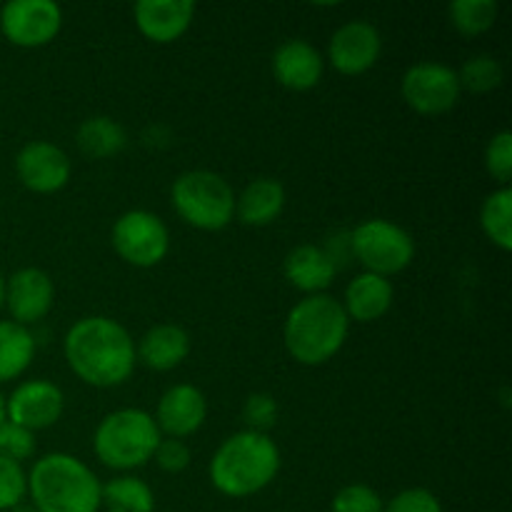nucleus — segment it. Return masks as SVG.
I'll use <instances>...</instances> for the list:
<instances>
[{"label": "nucleus", "instance_id": "obj_1", "mask_svg": "<svg viewBox=\"0 0 512 512\" xmlns=\"http://www.w3.org/2000/svg\"><path fill=\"white\" fill-rule=\"evenodd\" d=\"M63 350L70 370L93 388L123 385L138 363L128 330L105 315L78 320L65 335Z\"/></svg>", "mask_w": 512, "mask_h": 512}, {"label": "nucleus", "instance_id": "obj_2", "mask_svg": "<svg viewBox=\"0 0 512 512\" xmlns=\"http://www.w3.org/2000/svg\"><path fill=\"white\" fill-rule=\"evenodd\" d=\"M280 450L265 433L243 430L225 440L210 460V480L228 498H248L275 480Z\"/></svg>", "mask_w": 512, "mask_h": 512}, {"label": "nucleus", "instance_id": "obj_3", "mask_svg": "<svg viewBox=\"0 0 512 512\" xmlns=\"http://www.w3.org/2000/svg\"><path fill=\"white\" fill-rule=\"evenodd\" d=\"M350 320L343 303L330 295H308L285 320V348L300 365H323L343 348Z\"/></svg>", "mask_w": 512, "mask_h": 512}, {"label": "nucleus", "instance_id": "obj_4", "mask_svg": "<svg viewBox=\"0 0 512 512\" xmlns=\"http://www.w3.org/2000/svg\"><path fill=\"white\" fill-rule=\"evenodd\" d=\"M28 493L38 512H98L100 480L68 453H50L33 465Z\"/></svg>", "mask_w": 512, "mask_h": 512}, {"label": "nucleus", "instance_id": "obj_5", "mask_svg": "<svg viewBox=\"0 0 512 512\" xmlns=\"http://www.w3.org/2000/svg\"><path fill=\"white\" fill-rule=\"evenodd\" d=\"M160 440L163 438L153 415L138 408H123L100 420L93 448L100 463L108 468L133 470L153 460Z\"/></svg>", "mask_w": 512, "mask_h": 512}, {"label": "nucleus", "instance_id": "obj_6", "mask_svg": "<svg viewBox=\"0 0 512 512\" xmlns=\"http://www.w3.org/2000/svg\"><path fill=\"white\" fill-rule=\"evenodd\" d=\"M180 218L198 230H223L235 215V193L228 180L210 170H188L170 190Z\"/></svg>", "mask_w": 512, "mask_h": 512}, {"label": "nucleus", "instance_id": "obj_7", "mask_svg": "<svg viewBox=\"0 0 512 512\" xmlns=\"http://www.w3.org/2000/svg\"><path fill=\"white\" fill-rule=\"evenodd\" d=\"M350 243H353V253L365 268V273L380 275V278L400 273L415 258V243L408 230L383 218L360 223L353 230Z\"/></svg>", "mask_w": 512, "mask_h": 512}, {"label": "nucleus", "instance_id": "obj_8", "mask_svg": "<svg viewBox=\"0 0 512 512\" xmlns=\"http://www.w3.org/2000/svg\"><path fill=\"white\" fill-rule=\"evenodd\" d=\"M113 248L125 263L135 268H153L168 255V228L155 213L128 210L113 225Z\"/></svg>", "mask_w": 512, "mask_h": 512}, {"label": "nucleus", "instance_id": "obj_9", "mask_svg": "<svg viewBox=\"0 0 512 512\" xmlns=\"http://www.w3.org/2000/svg\"><path fill=\"white\" fill-rule=\"evenodd\" d=\"M400 90L405 103L420 115H443L460 100L458 73L443 63H418L408 68Z\"/></svg>", "mask_w": 512, "mask_h": 512}, {"label": "nucleus", "instance_id": "obj_10", "mask_svg": "<svg viewBox=\"0 0 512 512\" xmlns=\"http://www.w3.org/2000/svg\"><path fill=\"white\" fill-rule=\"evenodd\" d=\"M63 10L53 0H10L0 10V30L20 48H40L58 35Z\"/></svg>", "mask_w": 512, "mask_h": 512}, {"label": "nucleus", "instance_id": "obj_11", "mask_svg": "<svg viewBox=\"0 0 512 512\" xmlns=\"http://www.w3.org/2000/svg\"><path fill=\"white\" fill-rule=\"evenodd\" d=\"M60 415H63V393L48 380H28L5 400V420L30 433L50 428L58 423Z\"/></svg>", "mask_w": 512, "mask_h": 512}, {"label": "nucleus", "instance_id": "obj_12", "mask_svg": "<svg viewBox=\"0 0 512 512\" xmlns=\"http://www.w3.org/2000/svg\"><path fill=\"white\" fill-rule=\"evenodd\" d=\"M70 158L58 145L33 140L15 158V173L20 183L33 193H58L70 180Z\"/></svg>", "mask_w": 512, "mask_h": 512}, {"label": "nucleus", "instance_id": "obj_13", "mask_svg": "<svg viewBox=\"0 0 512 512\" xmlns=\"http://www.w3.org/2000/svg\"><path fill=\"white\" fill-rule=\"evenodd\" d=\"M380 50L383 40L378 28L368 20H350L330 38L328 58L338 73L360 75L378 63Z\"/></svg>", "mask_w": 512, "mask_h": 512}, {"label": "nucleus", "instance_id": "obj_14", "mask_svg": "<svg viewBox=\"0 0 512 512\" xmlns=\"http://www.w3.org/2000/svg\"><path fill=\"white\" fill-rule=\"evenodd\" d=\"M55 300L53 280L40 268H23L13 273L5 283V305H8L13 323L30 325L43 320L50 313Z\"/></svg>", "mask_w": 512, "mask_h": 512}, {"label": "nucleus", "instance_id": "obj_15", "mask_svg": "<svg viewBox=\"0 0 512 512\" xmlns=\"http://www.w3.org/2000/svg\"><path fill=\"white\" fill-rule=\"evenodd\" d=\"M208 418V400L193 385H173L165 390L155 413V425L160 433H168L170 438L180 440L200 430V425Z\"/></svg>", "mask_w": 512, "mask_h": 512}, {"label": "nucleus", "instance_id": "obj_16", "mask_svg": "<svg viewBox=\"0 0 512 512\" xmlns=\"http://www.w3.org/2000/svg\"><path fill=\"white\" fill-rule=\"evenodd\" d=\"M135 25L153 43H173L188 33L195 15L190 0H140L133 8Z\"/></svg>", "mask_w": 512, "mask_h": 512}, {"label": "nucleus", "instance_id": "obj_17", "mask_svg": "<svg viewBox=\"0 0 512 512\" xmlns=\"http://www.w3.org/2000/svg\"><path fill=\"white\" fill-rule=\"evenodd\" d=\"M323 55L308 40H285L273 53V73L288 90H310L323 78Z\"/></svg>", "mask_w": 512, "mask_h": 512}, {"label": "nucleus", "instance_id": "obj_18", "mask_svg": "<svg viewBox=\"0 0 512 512\" xmlns=\"http://www.w3.org/2000/svg\"><path fill=\"white\" fill-rule=\"evenodd\" d=\"M285 278L303 293L320 295L335 278V260L318 245H298L285 258Z\"/></svg>", "mask_w": 512, "mask_h": 512}, {"label": "nucleus", "instance_id": "obj_19", "mask_svg": "<svg viewBox=\"0 0 512 512\" xmlns=\"http://www.w3.org/2000/svg\"><path fill=\"white\" fill-rule=\"evenodd\" d=\"M393 305V283L373 273H360L345 288L343 310L348 320L373 323L380 320Z\"/></svg>", "mask_w": 512, "mask_h": 512}, {"label": "nucleus", "instance_id": "obj_20", "mask_svg": "<svg viewBox=\"0 0 512 512\" xmlns=\"http://www.w3.org/2000/svg\"><path fill=\"white\" fill-rule=\"evenodd\" d=\"M190 338L180 325H155L153 330L140 338V345L135 348V358L150 370H173L188 358Z\"/></svg>", "mask_w": 512, "mask_h": 512}, {"label": "nucleus", "instance_id": "obj_21", "mask_svg": "<svg viewBox=\"0 0 512 512\" xmlns=\"http://www.w3.org/2000/svg\"><path fill=\"white\" fill-rule=\"evenodd\" d=\"M285 208V188L273 178H258L245 185L240 198H235V215L240 223L263 228L275 223Z\"/></svg>", "mask_w": 512, "mask_h": 512}, {"label": "nucleus", "instance_id": "obj_22", "mask_svg": "<svg viewBox=\"0 0 512 512\" xmlns=\"http://www.w3.org/2000/svg\"><path fill=\"white\" fill-rule=\"evenodd\" d=\"M35 355V340L25 325L0 320V383L15 380L28 370Z\"/></svg>", "mask_w": 512, "mask_h": 512}, {"label": "nucleus", "instance_id": "obj_23", "mask_svg": "<svg viewBox=\"0 0 512 512\" xmlns=\"http://www.w3.org/2000/svg\"><path fill=\"white\" fill-rule=\"evenodd\" d=\"M78 148L93 160L113 158L125 148L123 125L115 123L113 118H105V115L88 118L78 128Z\"/></svg>", "mask_w": 512, "mask_h": 512}, {"label": "nucleus", "instance_id": "obj_24", "mask_svg": "<svg viewBox=\"0 0 512 512\" xmlns=\"http://www.w3.org/2000/svg\"><path fill=\"white\" fill-rule=\"evenodd\" d=\"M100 505L108 512H153L155 495L148 483L123 475L100 485Z\"/></svg>", "mask_w": 512, "mask_h": 512}, {"label": "nucleus", "instance_id": "obj_25", "mask_svg": "<svg viewBox=\"0 0 512 512\" xmlns=\"http://www.w3.org/2000/svg\"><path fill=\"white\" fill-rule=\"evenodd\" d=\"M512 190L503 185L500 190L490 193L480 208V225L490 243L498 245L500 250H512Z\"/></svg>", "mask_w": 512, "mask_h": 512}, {"label": "nucleus", "instance_id": "obj_26", "mask_svg": "<svg viewBox=\"0 0 512 512\" xmlns=\"http://www.w3.org/2000/svg\"><path fill=\"white\" fill-rule=\"evenodd\" d=\"M450 23L465 38H475L493 28L498 18V3L495 0H455L448 8Z\"/></svg>", "mask_w": 512, "mask_h": 512}, {"label": "nucleus", "instance_id": "obj_27", "mask_svg": "<svg viewBox=\"0 0 512 512\" xmlns=\"http://www.w3.org/2000/svg\"><path fill=\"white\" fill-rule=\"evenodd\" d=\"M460 90H470V93H490L503 83V65L490 55H478L470 58L458 73Z\"/></svg>", "mask_w": 512, "mask_h": 512}, {"label": "nucleus", "instance_id": "obj_28", "mask_svg": "<svg viewBox=\"0 0 512 512\" xmlns=\"http://www.w3.org/2000/svg\"><path fill=\"white\" fill-rule=\"evenodd\" d=\"M485 168L493 175L498 183L508 185L512 178V133L510 130H500L493 135L485 148Z\"/></svg>", "mask_w": 512, "mask_h": 512}, {"label": "nucleus", "instance_id": "obj_29", "mask_svg": "<svg viewBox=\"0 0 512 512\" xmlns=\"http://www.w3.org/2000/svg\"><path fill=\"white\" fill-rule=\"evenodd\" d=\"M383 498L370 485H345L333 498V512H383Z\"/></svg>", "mask_w": 512, "mask_h": 512}, {"label": "nucleus", "instance_id": "obj_30", "mask_svg": "<svg viewBox=\"0 0 512 512\" xmlns=\"http://www.w3.org/2000/svg\"><path fill=\"white\" fill-rule=\"evenodd\" d=\"M28 495V475L18 463L0 458V510H13Z\"/></svg>", "mask_w": 512, "mask_h": 512}, {"label": "nucleus", "instance_id": "obj_31", "mask_svg": "<svg viewBox=\"0 0 512 512\" xmlns=\"http://www.w3.org/2000/svg\"><path fill=\"white\" fill-rule=\"evenodd\" d=\"M33 453H35L33 433L5 420V423L0 425V458L13 460V463L20 465Z\"/></svg>", "mask_w": 512, "mask_h": 512}, {"label": "nucleus", "instance_id": "obj_32", "mask_svg": "<svg viewBox=\"0 0 512 512\" xmlns=\"http://www.w3.org/2000/svg\"><path fill=\"white\" fill-rule=\"evenodd\" d=\"M383 512H443V505L430 490L410 488L383 505Z\"/></svg>", "mask_w": 512, "mask_h": 512}, {"label": "nucleus", "instance_id": "obj_33", "mask_svg": "<svg viewBox=\"0 0 512 512\" xmlns=\"http://www.w3.org/2000/svg\"><path fill=\"white\" fill-rule=\"evenodd\" d=\"M243 418L245 423L250 425V430L263 433L265 428L275 425V418H278V403H275L273 395H265V393L250 395L248 403H245L243 408Z\"/></svg>", "mask_w": 512, "mask_h": 512}, {"label": "nucleus", "instance_id": "obj_34", "mask_svg": "<svg viewBox=\"0 0 512 512\" xmlns=\"http://www.w3.org/2000/svg\"><path fill=\"white\" fill-rule=\"evenodd\" d=\"M153 458L165 473H183V470L190 465V450L183 440L168 438V440H160Z\"/></svg>", "mask_w": 512, "mask_h": 512}, {"label": "nucleus", "instance_id": "obj_35", "mask_svg": "<svg viewBox=\"0 0 512 512\" xmlns=\"http://www.w3.org/2000/svg\"><path fill=\"white\" fill-rule=\"evenodd\" d=\"M8 512H38V510H35L33 505H23V503H20V505H15V508L8 510Z\"/></svg>", "mask_w": 512, "mask_h": 512}, {"label": "nucleus", "instance_id": "obj_36", "mask_svg": "<svg viewBox=\"0 0 512 512\" xmlns=\"http://www.w3.org/2000/svg\"><path fill=\"white\" fill-rule=\"evenodd\" d=\"M3 303H5V280L3 275H0V308H3Z\"/></svg>", "mask_w": 512, "mask_h": 512}, {"label": "nucleus", "instance_id": "obj_37", "mask_svg": "<svg viewBox=\"0 0 512 512\" xmlns=\"http://www.w3.org/2000/svg\"><path fill=\"white\" fill-rule=\"evenodd\" d=\"M5 423V398L0 395V425Z\"/></svg>", "mask_w": 512, "mask_h": 512}]
</instances>
